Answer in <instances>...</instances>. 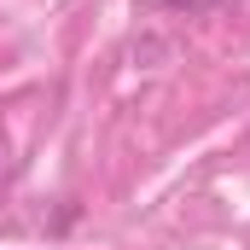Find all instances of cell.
Segmentation results:
<instances>
[{"instance_id": "1", "label": "cell", "mask_w": 250, "mask_h": 250, "mask_svg": "<svg viewBox=\"0 0 250 250\" xmlns=\"http://www.w3.org/2000/svg\"><path fill=\"white\" fill-rule=\"evenodd\" d=\"M151 6H175V12H204V6H215V0H151Z\"/></svg>"}]
</instances>
